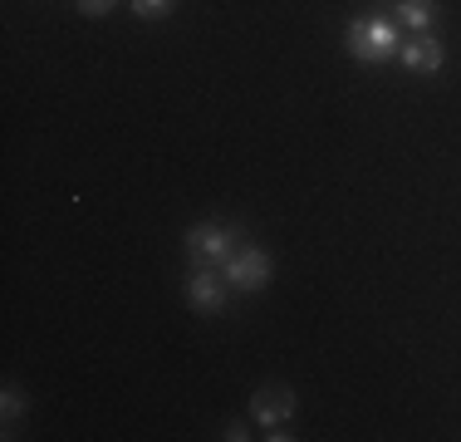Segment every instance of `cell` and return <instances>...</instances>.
I'll use <instances>...</instances> for the list:
<instances>
[{
	"mask_svg": "<svg viewBox=\"0 0 461 442\" xmlns=\"http://www.w3.org/2000/svg\"><path fill=\"white\" fill-rule=\"evenodd\" d=\"M398 60H402V69H408V74H437L447 64V50H442V40H437V35H412V40H402Z\"/></svg>",
	"mask_w": 461,
	"mask_h": 442,
	"instance_id": "cell-6",
	"label": "cell"
},
{
	"mask_svg": "<svg viewBox=\"0 0 461 442\" xmlns=\"http://www.w3.org/2000/svg\"><path fill=\"white\" fill-rule=\"evenodd\" d=\"M226 300H230L226 275H216L212 265H192V275H186V305L202 309V315H216V309H226Z\"/></svg>",
	"mask_w": 461,
	"mask_h": 442,
	"instance_id": "cell-4",
	"label": "cell"
},
{
	"mask_svg": "<svg viewBox=\"0 0 461 442\" xmlns=\"http://www.w3.org/2000/svg\"><path fill=\"white\" fill-rule=\"evenodd\" d=\"M344 44L358 64H388L402 50V25L393 15H358V20H348Z\"/></svg>",
	"mask_w": 461,
	"mask_h": 442,
	"instance_id": "cell-1",
	"label": "cell"
},
{
	"mask_svg": "<svg viewBox=\"0 0 461 442\" xmlns=\"http://www.w3.org/2000/svg\"><path fill=\"white\" fill-rule=\"evenodd\" d=\"M226 437H230V442H246L250 433H246V423H226Z\"/></svg>",
	"mask_w": 461,
	"mask_h": 442,
	"instance_id": "cell-11",
	"label": "cell"
},
{
	"mask_svg": "<svg viewBox=\"0 0 461 442\" xmlns=\"http://www.w3.org/2000/svg\"><path fill=\"white\" fill-rule=\"evenodd\" d=\"M250 418H256L260 428H290L294 393L285 389V383H260L256 398H250Z\"/></svg>",
	"mask_w": 461,
	"mask_h": 442,
	"instance_id": "cell-5",
	"label": "cell"
},
{
	"mask_svg": "<svg viewBox=\"0 0 461 442\" xmlns=\"http://www.w3.org/2000/svg\"><path fill=\"white\" fill-rule=\"evenodd\" d=\"M172 10V0H133V15L138 20H162Z\"/></svg>",
	"mask_w": 461,
	"mask_h": 442,
	"instance_id": "cell-9",
	"label": "cell"
},
{
	"mask_svg": "<svg viewBox=\"0 0 461 442\" xmlns=\"http://www.w3.org/2000/svg\"><path fill=\"white\" fill-rule=\"evenodd\" d=\"M230 256H236V231H230L226 221H196V226L186 231V261L192 265L221 271Z\"/></svg>",
	"mask_w": 461,
	"mask_h": 442,
	"instance_id": "cell-2",
	"label": "cell"
},
{
	"mask_svg": "<svg viewBox=\"0 0 461 442\" xmlns=\"http://www.w3.org/2000/svg\"><path fill=\"white\" fill-rule=\"evenodd\" d=\"M393 20L408 35H432L437 25V0H393Z\"/></svg>",
	"mask_w": 461,
	"mask_h": 442,
	"instance_id": "cell-7",
	"label": "cell"
},
{
	"mask_svg": "<svg viewBox=\"0 0 461 442\" xmlns=\"http://www.w3.org/2000/svg\"><path fill=\"white\" fill-rule=\"evenodd\" d=\"M221 271H226V281H230V290H236V295H256V290H266V285H270L276 261H270L260 246H236V256H230Z\"/></svg>",
	"mask_w": 461,
	"mask_h": 442,
	"instance_id": "cell-3",
	"label": "cell"
},
{
	"mask_svg": "<svg viewBox=\"0 0 461 442\" xmlns=\"http://www.w3.org/2000/svg\"><path fill=\"white\" fill-rule=\"evenodd\" d=\"M20 413H25V398H20V389H15V383H5V398H0V418H5V428L15 423Z\"/></svg>",
	"mask_w": 461,
	"mask_h": 442,
	"instance_id": "cell-8",
	"label": "cell"
},
{
	"mask_svg": "<svg viewBox=\"0 0 461 442\" xmlns=\"http://www.w3.org/2000/svg\"><path fill=\"white\" fill-rule=\"evenodd\" d=\"M113 5H118V0H79V10H84L89 20H98V15H113Z\"/></svg>",
	"mask_w": 461,
	"mask_h": 442,
	"instance_id": "cell-10",
	"label": "cell"
}]
</instances>
